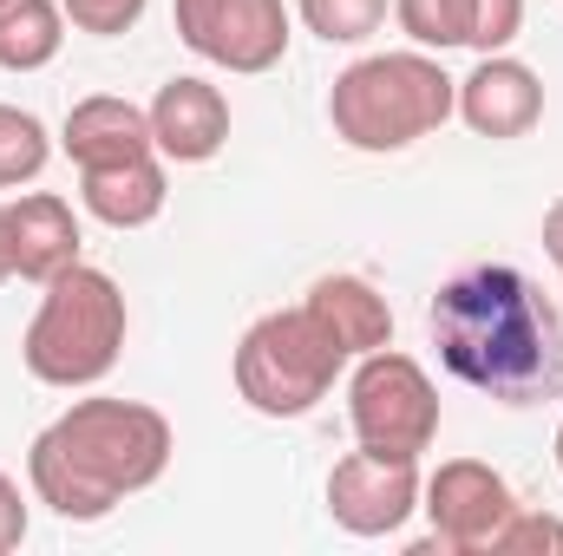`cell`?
<instances>
[{
	"mask_svg": "<svg viewBox=\"0 0 563 556\" xmlns=\"http://www.w3.org/2000/svg\"><path fill=\"white\" fill-rule=\"evenodd\" d=\"M420 511L432 518V537L420 544V556H492L498 544V531L511 524V511H518V498H511V485L492 471V465H478V458H452V465H439L432 478L420 485Z\"/></svg>",
	"mask_w": 563,
	"mask_h": 556,
	"instance_id": "7",
	"label": "cell"
},
{
	"mask_svg": "<svg viewBox=\"0 0 563 556\" xmlns=\"http://www.w3.org/2000/svg\"><path fill=\"white\" fill-rule=\"evenodd\" d=\"M347 425L380 458H420L439 438V393H432L426 367L394 347L361 354V367L347 380Z\"/></svg>",
	"mask_w": 563,
	"mask_h": 556,
	"instance_id": "6",
	"label": "cell"
},
{
	"mask_svg": "<svg viewBox=\"0 0 563 556\" xmlns=\"http://www.w3.org/2000/svg\"><path fill=\"white\" fill-rule=\"evenodd\" d=\"M66 13H73L79 33L112 40V33H132V26L144 20V0H66Z\"/></svg>",
	"mask_w": 563,
	"mask_h": 556,
	"instance_id": "20",
	"label": "cell"
},
{
	"mask_svg": "<svg viewBox=\"0 0 563 556\" xmlns=\"http://www.w3.org/2000/svg\"><path fill=\"white\" fill-rule=\"evenodd\" d=\"M459 112V79L426 53H367L328 92V125L354 151H407Z\"/></svg>",
	"mask_w": 563,
	"mask_h": 556,
	"instance_id": "3",
	"label": "cell"
},
{
	"mask_svg": "<svg viewBox=\"0 0 563 556\" xmlns=\"http://www.w3.org/2000/svg\"><path fill=\"white\" fill-rule=\"evenodd\" d=\"M341 367H347V354L321 334V321L308 308H282V314H263L243 334V347H236V393L263 419H301L328 400Z\"/></svg>",
	"mask_w": 563,
	"mask_h": 556,
	"instance_id": "5",
	"label": "cell"
},
{
	"mask_svg": "<svg viewBox=\"0 0 563 556\" xmlns=\"http://www.w3.org/2000/svg\"><path fill=\"white\" fill-rule=\"evenodd\" d=\"M394 20L420 46H472L478 33V0H394Z\"/></svg>",
	"mask_w": 563,
	"mask_h": 556,
	"instance_id": "17",
	"label": "cell"
},
{
	"mask_svg": "<svg viewBox=\"0 0 563 556\" xmlns=\"http://www.w3.org/2000/svg\"><path fill=\"white\" fill-rule=\"evenodd\" d=\"M20 537H26V498H20V485L0 471V556L20 551Z\"/></svg>",
	"mask_w": 563,
	"mask_h": 556,
	"instance_id": "22",
	"label": "cell"
},
{
	"mask_svg": "<svg viewBox=\"0 0 563 556\" xmlns=\"http://www.w3.org/2000/svg\"><path fill=\"white\" fill-rule=\"evenodd\" d=\"M13 276V236H7V203H0V281Z\"/></svg>",
	"mask_w": 563,
	"mask_h": 556,
	"instance_id": "24",
	"label": "cell"
},
{
	"mask_svg": "<svg viewBox=\"0 0 563 556\" xmlns=\"http://www.w3.org/2000/svg\"><path fill=\"white\" fill-rule=\"evenodd\" d=\"M301 26L321 33L328 46H361L367 33H380L387 20V0H295Z\"/></svg>",
	"mask_w": 563,
	"mask_h": 556,
	"instance_id": "19",
	"label": "cell"
},
{
	"mask_svg": "<svg viewBox=\"0 0 563 556\" xmlns=\"http://www.w3.org/2000/svg\"><path fill=\"white\" fill-rule=\"evenodd\" d=\"M328 511L354 537H394L420 511V458H380V452H347L328 471Z\"/></svg>",
	"mask_w": 563,
	"mask_h": 556,
	"instance_id": "9",
	"label": "cell"
},
{
	"mask_svg": "<svg viewBox=\"0 0 563 556\" xmlns=\"http://www.w3.org/2000/svg\"><path fill=\"white\" fill-rule=\"evenodd\" d=\"M46 157H53L46 125H40L33 112H20V105H0V190L33 184V177L46 170Z\"/></svg>",
	"mask_w": 563,
	"mask_h": 556,
	"instance_id": "18",
	"label": "cell"
},
{
	"mask_svg": "<svg viewBox=\"0 0 563 556\" xmlns=\"http://www.w3.org/2000/svg\"><path fill=\"white\" fill-rule=\"evenodd\" d=\"M79 197H86V210L99 216V223H112V230H144V223H157V210H164V164H157V151H144V157H125V164H99V170H79Z\"/></svg>",
	"mask_w": 563,
	"mask_h": 556,
	"instance_id": "15",
	"label": "cell"
},
{
	"mask_svg": "<svg viewBox=\"0 0 563 556\" xmlns=\"http://www.w3.org/2000/svg\"><path fill=\"white\" fill-rule=\"evenodd\" d=\"M432 347L459 387L498 407L563 393V314L511 263H478L432 294Z\"/></svg>",
	"mask_w": 563,
	"mask_h": 556,
	"instance_id": "1",
	"label": "cell"
},
{
	"mask_svg": "<svg viewBox=\"0 0 563 556\" xmlns=\"http://www.w3.org/2000/svg\"><path fill=\"white\" fill-rule=\"evenodd\" d=\"M544 256L558 263V276H563V197L544 210Z\"/></svg>",
	"mask_w": 563,
	"mask_h": 556,
	"instance_id": "23",
	"label": "cell"
},
{
	"mask_svg": "<svg viewBox=\"0 0 563 556\" xmlns=\"http://www.w3.org/2000/svg\"><path fill=\"white\" fill-rule=\"evenodd\" d=\"M66 46V7L59 0H0V66L40 73Z\"/></svg>",
	"mask_w": 563,
	"mask_h": 556,
	"instance_id": "16",
	"label": "cell"
},
{
	"mask_svg": "<svg viewBox=\"0 0 563 556\" xmlns=\"http://www.w3.org/2000/svg\"><path fill=\"white\" fill-rule=\"evenodd\" d=\"M7 236H13V276L20 281L46 288L79 263V216L53 190H26L20 203H7Z\"/></svg>",
	"mask_w": 563,
	"mask_h": 556,
	"instance_id": "12",
	"label": "cell"
},
{
	"mask_svg": "<svg viewBox=\"0 0 563 556\" xmlns=\"http://www.w3.org/2000/svg\"><path fill=\"white\" fill-rule=\"evenodd\" d=\"M459 119L478 138H525L544 119V86L511 53H478V66L459 79Z\"/></svg>",
	"mask_w": 563,
	"mask_h": 556,
	"instance_id": "10",
	"label": "cell"
},
{
	"mask_svg": "<svg viewBox=\"0 0 563 556\" xmlns=\"http://www.w3.org/2000/svg\"><path fill=\"white\" fill-rule=\"evenodd\" d=\"M492 551H505V556L511 551H563V518H544V511H525V504H518Z\"/></svg>",
	"mask_w": 563,
	"mask_h": 556,
	"instance_id": "21",
	"label": "cell"
},
{
	"mask_svg": "<svg viewBox=\"0 0 563 556\" xmlns=\"http://www.w3.org/2000/svg\"><path fill=\"white\" fill-rule=\"evenodd\" d=\"M177 40L223 73H269L288 53L282 0H177Z\"/></svg>",
	"mask_w": 563,
	"mask_h": 556,
	"instance_id": "8",
	"label": "cell"
},
{
	"mask_svg": "<svg viewBox=\"0 0 563 556\" xmlns=\"http://www.w3.org/2000/svg\"><path fill=\"white\" fill-rule=\"evenodd\" d=\"M230 138V99L210 86V79H164L157 99H151V144L170 157V164H210Z\"/></svg>",
	"mask_w": 563,
	"mask_h": 556,
	"instance_id": "11",
	"label": "cell"
},
{
	"mask_svg": "<svg viewBox=\"0 0 563 556\" xmlns=\"http://www.w3.org/2000/svg\"><path fill=\"white\" fill-rule=\"evenodd\" d=\"M125 294L106 269H86L73 263L66 276L46 281L33 321H26V341H20V360L40 387H99L119 354H125Z\"/></svg>",
	"mask_w": 563,
	"mask_h": 556,
	"instance_id": "4",
	"label": "cell"
},
{
	"mask_svg": "<svg viewBox=\"0 0 563 556\" xmlns=\"http://www.w3.org/2000/svg\"><path fill=\"white\" fill-rule=\"evenodd\" d=\"M170 465V419L139 400H73L53 419L33 452L26 478L46 511L66 524H99L112 518L132 491H151Z\"/></svg>",
	"mask_w": 563,
	"mask_h": 556,
	"instance_id": "2",
	"label": "cell"
},
{
	"mask_svg": "<svg viewBox=\"0 0 563 556\" xmlns=\"http://www.w3.org/2000/svg\"><path fill=\"white\" fill-rule=\"evenodd\" d=\"M301 308L321 321V334H328L347 360H361V354H374V347H394V308H387V294H380L374 281L321 276L308 288Z\"/></svg>",
	"mask_w": 563,
	"mask_h": 556,
	"instance_id": "13",
	"label": "cell"
},
{
	"mask_svg": "<svg viewBox=\"0 0 563 556\" xmlns=\"http://www.w3.org/2000/svg\"><path fill=\"white\" fill-rule=\"evenodd\" d=\"M558 471H563V425H558Z\"/></svg>",
	"mask_w": 563,
	"mask_h": 556,
	"instance_id": "25",
	"label": "cell"
},
{
	"mask_svg": "<svg viewBox=\"0 0 563 556\" xmlns=\"http://www.w3.org/2000/svg\"><path fill=\"white\" fill-rule=\"evenodd\" d=\"M59 144H66V157H73L79 170L125 164V157L157 151V144H151V112H139V105L119 99V92H92V99H79V105L66 112Z\"/></svg>",
	"mask_w": 563,
	"mask_h": 556,
	"instance_id": "14",
	"label": "cell"
}]
</instances>
